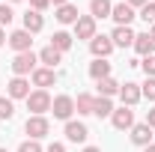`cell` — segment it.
I'll return each instance as SVG.
<instances>
[{
  "label": "cell",
  "mask_w": 155,
  "mask_h": 152,
  "mask_svg": "<svg viewBox=\"0 0 155 152\" xmlns=\"http://www.w3.org/2000/svg\"><path fill=\"white\" fill-rule=\"evenodd\" d=\"M51 3H54V9H57V6H66V3H72V0H51Z\"/></svg>",
  "instance_id": "cell-36"
},
{
  "label": "cell",
  "mask_w": 155,
  "mask_h": 152,
  "mask_svg": "<svg viewBox=\"0 0 155 152\" xmlns=\"http://www.w3.org/2000/svg\"><path fill=\"white\" fill-rule=\"evenodd\" d=\"M6 95L15 101V98H24L27 101V95H30V78H12L9 84H6Z\"/></svg>",
  "instance_id": "cell-10"
},
{
  "label": "cell",
  "mask_w": 155,
  "mask_h": 152,
  "mask_svg": "<svg viewBox=\"0 0 155 152\" xmlns=\"http://www.w3.org/2000/svg\"><path fill=\"white\" fill-rule=\"evenodd\" d=\"M143 152H155V143H149V146H143Z\"/></svg>",
  "instance_id": "cell-39"
},
{
  "label": "cell",
  "mask_w": 155,
  "mask_h": 152,
  "mask_svg": "<svg viewBox=\"0 0 155 152\" xmlns=\"http://www.w3.org/2000/svg\"><path fill=\"white\" fill-rule=\"evenodd\" d=\"M0 152H9V149H3V146H0Z\"/></svg>",
  "instance_id": "cell-42"
},
{
  "label": "cell",
  "mask_w": 155,
  "mask_h": 152,
  "mask_svg": "<svg viewBox=\"0 0 155 152\" xmlns=\"http://www.w3.org/2000/svg\"><path fill=\"white\" fill-rule=\"evenodd\" d=\"M131 143L134 146H149L152 143V128L146 122H134L131 125Z\"/></svg>",
  "instance_id": "cell-16"
},
{
  "label": "cell",
  "mask_w": 155,
  "mask_h": 152,
  "mask_svg": "<svg viewBox=\"0 0 155 152\" xmlns=\"http://www.w3.org/2000/svg\"><path fill=\"white\" fill-rule=\"evenodd\" d=\"M93 101H96V95L78 93V98H75V114L78 116H90V114H93Z\"/></svg>",
  "instance_id": "cell-23"
},
{
  "label": "cell",
  "mask_w": 155,
  "mask_h": 152,
  "mask_svg": "<svg viewBox=\"0 0 155 152\" xmlns=\"http://www.w3.org/2000/svg\"><path fill=\"white\" fill-rule=\"evenodd\" d=\"M45 152H66V143H57V140H54V143H48Z\"/></svg>",
  "instance_id": "cell-34"
},
{
  "label": "cell",
  "mask_w": 155,
  "mask_h": 152,
  "mask_svg": "<svg viewBox=\"0 0 155 152\" xmlns=\"http://www.w3.org/2000/svg\"><path fill=\"white\" fill-rule=\"evenodd\" d=\"M114 114V101L110 98H101V95H96V101H93V116H98V119H104V116Z\"/></svg>",
  "instance_id": "cell-24"
},
{
  "label": "cell",
  "mask_w": 155,
  "mask_h": 152,
  "mask_svg": "<svg viewBox=\"0 0 155 152\" xmlns=\"http://www.w3.org/2000/svg\"><path fill=\"white\" fill-rule=\"evenodd\" d=\"M140 69H143V75H146V78H155V54L140 60Z\"/></svg>",
  "instance_id": "cell-30"
},
{
  "label": "cell",
  "mask_w": 155,
  "mask_h": 152,
  "mask_svg": "<svg viewBox=\"0 0 155 152\" xmlns=\"http://www.w3.org/2000/svg\"><path fill=\"white\" fill-rule=\"evenodd\" d=\"M30 6H33L36 12H45V9L51 6V0H30Z\"/></svg>",
  "instance_id": "cell-32"
},
{
  "label": "cell",
  "mask_w": 155,
  "mask_h": 152,
  "mask_svg": "<svg viewBox=\"0 0 155 152\" xmlns=\"http://www.w3.org/2000/svg\"><path fill=\"white\" fill-rule=\"evenodd\" d=\"M131 48L137 51V57H140V60H143V57H152V54H155V39L149 36V30H146V33H137Z\"/></svg>",
  "instance_id": "cell-13"
},
{
  "label": "cell",
  "mask_w": 155,
  "mask_h": 152,
  "mask_svg": "<svg viewBox=\"0 0 155 152\" xmlns=\"http://www.w3.org/2000/svg\"><path fill=\"white\" fill-rule=\"evenodd\" d=\"M90 54L96 60H107L110 54H114V42H110V36H93L90 39Z\"/></svg>",
  "instance_id": "cell-8"
},
{
  "label": "cell",
  "mask_w": 155,
  "mask_h": 152,
  "mask_svg": "<svg viewBox=\"0 0 155 152\" xmlns=\"http://www.w3.org/2000/svg\"><path fill=\"white\" fill-rule=\"evenodd\" d=\"M42 27H45L42 12H36V9H27V12H24V30H27V33H39Z\"/></svg>",
  "instance_id": "cell-20"
},
{
  "label": "cell",
  "mask_w": 155,
  "mask_h": 152,
  "mask_svg": "<svg viewBox=\"0 0 155 152\" xmlns=\"http://www.w3.org/2000/svg\"><path fill=\"white\" fill-rule=\"evenodd\" d=\"M140 18L146 21L149 27H152V24H155V0H149V3H146V6L140 9Z\"/></svg>",
  "instance_id": "cell-28"
},
{
  "label": "cell",
  "mask_w": 155,
  "mask_h": 152,
  "mask_svg": "<svg viewBox=\"0 0 155 152\" xmlns=\"http://www.w3.org/2000/svg\"><path fill=\"white\" fill-rule=\"evenodd\" d=\"M140 95H143L146 101H152V104H155V78H146V81L140 84Z\"/></svg>",
  "instance_id": "cell-27"
},
{
  "label": "cell",
  "mask_w": 155,
  "mask_h": 152,
  "mask_svg": "<svg viewBox=\"0 0 155 152\" xmlns=\"http://www.w3.org/2000/svg\"><path fill=\"white\" fill-rule=\"evenodd\" d=\"M84 152H101L98 146H84Z\"/></svg>",
  "instance_id": "cell-38"
},
{
  "label": "cell",
  "mask_w": 155,
  "mask_h": 152,
  "mask_svg": "<svg viewBox=\"0 0 155 152\" xmlns=\"http://www.w3.org/2000/svg\"><path fill=\"white\" fill-rule=\"evenodd\" d=\"M15 18V12H12V6H6V3H0V27H9Z\"/></svg>",
  "instance_id": "cell-29"
},
{
  "label": "cell",
  "mask_w": 155,
  "mask_h": 152,
  "mask_svg": "<svg viewBox=\"0 0 155 152\" xmlns=\"http://www.w3.org/2000/svg\"><path fill=\"white\" fill-rule=\"evenodd\" d=\"M119 98H122V104H125V107H134L137 101L143 98V95H140V84H134V81H125V84L119 87Z\"/></svg>",
  "instance_id": "cell-12"
},
{
  "label": "cell",
  "mask_w": 155,
  "mask_h": 152,
  "mask_svg": "<svg viewBox=\"0 0 155 152\" xmlns=\"http://www.w3.org/2000/svg\"><path fill=\"white\" fill-rule=\"evenodd\" d=\"M146 125H149V128L155 131V104L149 107V111H146Z\"/></svg>",
  "instance_id": "cell-33"
},
{
  "label": "cell",
  "mask_w": 155,
  "mask_h": 152,
  "mask_svg": "<svg viewBox=\"0 0 155 152\" xmlns=\"http://www.w3.org/2000/svg\"><path fill=\"white\" fill-rule=\"evenodd\" d=\"M36 63L39 57L33 54V51H24V54H15V60H12V72H15V78H27L36 72Z\"/></svg>",
  "instance_id": "cell-2"
},
{
  "label": "cell",
  "mask_w": 155,
  "mask_h": 152,
  "mask_svg": "<svg viewBox=\"0 0 155 152\" xmlns=\"http://www.w3.org/2000/svg\"><path fill=\"white\" fill-rule=\"evenodd\" d=\"M149 36H152V39H155V24H152V27H149Z\"/></svg>",
  "instance_id": "cell-40"
},
{
  "label": "cell",
  "mask_w": 155,
  "mask_h": 152,
  "mask_svg": "<svg viewBox=\"0 0 155 152\" xmlns=\"http://www.w3.org/2000/svg\"><path fill=\"white\" fill-rule=\"evenodd\" d=\"M125 3H128V6H131V9H143V6H146V3H149V0H125Z\"/></svg>",
  "instance_id": "cell-35"
},
{
  "label": "cell",
  "mask_w": 155,
  "mask_h": 152,
  "mask_svg": "<svg viewBox=\"0 0 155 152\" xmlns=\"http://www.w3.org/2000/svg\"><path fill=\"white\" fill-rule=\"evenodd\" d=\"M48 131H51V122L45 116H27L24 134H30V140H42V137H48Z\"/></svg>",
  "instance_id": "cell-4"
},
{
  "label": "cell",
  "mask_w": 155,
  "mask_h": 152,
  "mask_svg": "<svg viewBox=\"0 0 155 152\" xmlns=\"http://www.w3.org/2000/svg\"><path fill=\"white\" fill-rule=\"evenodd\" d=\"M18 152H45V149H42L39 140H24V143L18 146Z\"/></svg>",
  "instance_id": "cell-31"
},
{
  "label": "cell",
  "mask_w": 155,
  "mask_h": 152,
  "mask_svg": "<svg viewBox=\"0 0 155 152\" xmlns=\"http://www.w3.org/2000/svg\"><path fill=\"white\" fill-rule=\"evenodd\" d=\"M9 3H21V0H9Z\"/></svg>",
  "instance_id": "cell-41"
},
{
  "label": "cell",
  "mask_w": 155,
  "mask_h": 152,
  "mask_svg": "<svg viewBox=\"0 0 155 152\" xmlns=\"http://www.w3.org/2000/svg\"><path fill=\"white\" fill-rule=\"evenodd\" d=\"M51 95H48V90H33V93L27 95V111H30V116H45L48 111H51Z\"/></svg>",
  "instance_id": "cell-1"
},
{
  "label": "cell",
  "mask_w": 155,
  "mask_h": 152,
  "mask_svg": "<svg viewBox=\"0 0 155 152\" xmlns=\"http://www.w3.org/2000/svg\"><path fill=\"white\" fill-rule=\"evenodd\" d=\"M134 30L131 27H114V33H110V42H114V48H131L134 45Z\"/></svg>",
  "instance_id": "cell-15"
},
{
  "label": "cell",
  "mask_w": 155,
  "mask_h": 152,
  "mask_svg": "<svg viewBox=\"0 0 155 152\" xmlns=\"http://www.w3.org/2000/svg\"><path fill=\"white\" fill-rule=\"evenodd\" d=\"M110 18H114V24L116 27H131V21L137 18L134 15V9L122 0V3H114V12H110Z\"/></svg>",
  "instance_id": "cell-9"
},
{
  "label": "cell",
  "mask_w": 155,
  "mask_h": 152,
  "mask_svg": "<svg viewBox=\"0 0 155 152\" xmlns=\"http://www.w3.org/2000/svg\"><path fill=\"white\" fill-rule=\"evenodd\" d=\"M51 114H54V119L69 122V119L75 116V98H72V95H54V101H51Z\"/></svg>",
  "instance_id": "cell-3"
},
{
  "label": "cell",
  "mask_w": 155,
  "mask_h": 152,
  "mask_svg": "<svg viewBox=\"0 0 155 152\" xmlns=\"http://www.w3.org/2000/svg\"><path fill=\"white\" fill-rule=\"evenodd\" d=\"M119 81L116 78H101V81H96V90H98V95L101 98H114V95H119Z\"/></svg>",
  "instance_id": "cell-17"
},
{
  "label": "cell",
  "mask_w": 155,
  "mask_h": 152,
  "mask_svg": "<svg viewBox=\"0 0 155 152\" xmlns=\"http://www.w3.org/2000/svg\"><path fill=\"white\" fill-rule=\"evenodd\" d=\"M110 12H114V3L110 0H90V15L93 18H110Z\"/></svg>",
  "instance_id": "cell-22"
},
{
  "label": "cell",
  "mask_w": 155,
  "mask_h": 152,
  "mask_svg": "<svg viewBox=\"0 0 155 152\" xmlns=\"http://www.w3.org/2000/svg\"><path fill=\"white\" fill-rule=\"evenodd\" d=\"M110 122H114L116 131H131V125H134V111L131 107H114V114H110Z\"/></svg>",
  "instance_id": "cell-6"
},
{
  "label": "cell",
  "mask_w": 155,
  "mask_h": 152,
  "mask_svg": "<svg viewBox=\"0 0 155 152\" xmlns=\"http://www.w3.org/2000/svg\"><path fill=\"white\" fill-rule=\"evenodd\" d=\"M36 57H39V63H42L45 69H57L60 60H63V54H60L57 48H51V45H48V48H42V51H39Z\"/></svg>",
  "instance_id": "cell-19"
},
{
  "label": "cell",
  "mask_w": 155,
  "mask_h": 152,
  "mask_svg": "<svg viewBox=\"0 0 155 152\" xmlns=\"http://www.w3.org/2000/svg\"><path fill=\"white\" fill-rule=\"evenodd\" d=\"M6 45H9L15 54H24V51H30V48H33V33H27L24 27H21V30H12L9 39H6Z\"/></svg>",
  "instance_id": "cell-5"
},
{
  "label": "cell",
  "mask_w": 155,
  "mask_h": 152,
  "mask_svg": "<svg viewBox=\"0 0 155 152\" xmlns=\"http://www.w3.org/2000/svg\"><path fill=\"white\" fill-rule=\"evenodd\" d=\"M15 116V101L9 95H0V119H12Z\"/></svg>",
  "instance_id": "cell-26"
},
{
  "label": "cell",
  "mask_w": 155,
  "mask_h": 152,
  "mask_svg": "<svg viewBox=\"0 0 155 152\" xmlns=\"http://www.w3.org/2000/svg\"><path fill=\"white\" fill-rule=\"evenodd\" d=\"M63 134H66V140H69V143H87L90 128H87L81 119H69V122H66V128H63Z\"/></svg>",
  "instance_id": "cell-7"
},
{
  "label": "cell",
  "mask_w": 155,
  "mask_h": 152,
  "mask_svg": "<svg viewBox=\"0 0 155 152\" xmlns=\"http://www.w3.org/2000/svg\"><path fill=\"white\" fill-rule=\"evenodd\" d=\"M6 39H9V36H6V30L0 27V45H6Z\"/></svg>",
  "instance_id": "cell-37"
},
{
  "label": "cell",
  "mask_w": 155,
  "mask_h": 152,
  "mask_svg": "<svg viewBox=\"0 0 155 152\" xmlns=\"http://www.w3.org/2000/svg\"><path fill=\"white\" fill-rule=\"evenodd\" d=\"M72 45H75V36H72V33H66V30H57V33L51 36V48H57L60 54H66Z\"/></svg>",
  "instance_id": "cell-21"
},
{
  "label": "cell",
  "mask_w": 155,
  "mask_h": 152,
  "mask_svg": "<svg viewBox=\"0 0 155 152\" xmlns=\"http://www.w3.org/2000/svg\"><path fill=\"white\" fill-rule=\"evenodd\" d=\"M96 36V18L93 15H81V18L75 21V39H90Z\"/></svg>",
  "instance_id": "cell-14"
},
{
  "label": "cell",
  "mask_w": 155,
  "mask_h": 152,
  "mask_svg": "<svg viewBox=\"0 0 155 152\" xmlns=\"http://www.w3.org/2000/svg\"><path fill=\"white\" fill-rule=\"evenodd\" d=\"M90 78H93V81L110 78V63H107V60H93V63H90Z\"/></svg>",
  "instance_id": "cell-25"
},
{
  "label": "cell",
  "mask_w": 155,
  "mask_h": 152,
  "mask_svg": "<svg viewBox=\"0 0 155 152\" xmlns=\"http://www.w3.org/2000/svg\"><path fill=\"white\" fill-rule=\"evenodd\" d=\"M54 18H57L60 24H75V21L81 18V12H78L75 3H66V6H57V9H54Z\"/></svg>",
  "instance_id": "cell-18"
},
{
  "label": "cell",
  "mask_w": 155,
  "mask_h": 152,
  "mask_svg": "<svg viewBox=\"0 0 155 152\" xmlns=\"http://www.w3.org/2000/svg\"><path fill=\"white\" fill-rule=\"evenodd\" d=\"M30 81H33V87H39V90H48V87L57 84V72L54 69H45V66H36V72L30 75Z\"/></svg>",
  "instance_id": "cell-11"
}]
</instances>
